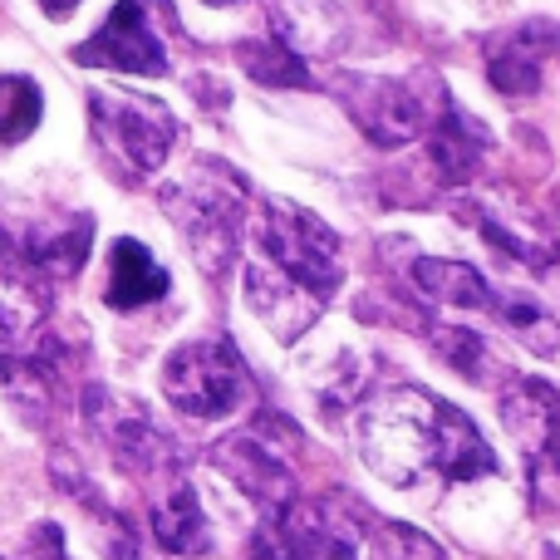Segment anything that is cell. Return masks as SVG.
Wrapping results in <instances>:
<instances>
[{
    "mask_svg": "<svg viewBox=\"0 0 560 560\" xmlns=\"http://www.w3.org/2000/svg\"><path fill=\"white\" fill-rule=\"evenodd\" d=\"M359 457L388 487H418L428 472L443 482H472L497 472L492 447L463 408L428 388H394L359 418Z\"/></svg>",
    "mask_w": 560,
    "mask_h": 560,
    "instance_id": "cell-1",
    "label": "cell"
},
{
    "mask_svg": "<svg viewBox=\"0 0 560 560\" xmlns=\"http://www.w3.org/2000/svg\"><path fill=\"white\" fill-rule=\"evenodd\" d=\"M163 207L177 226H183L187 246H192L197 266L207 276H222L242 252L246 222L256 212V197L246 177L222 158H197L187 177L163 192Z\"/></svg>",
    "mask_w": 560,
    "mask_h": 560,
    "instance_id": "cell-2",
    "label": "cell"
},
{
    "mask_svg": "<svg viewBox=\"0 0 560 560\" xmlns=\"http://www.w3.org/2000/svg\"><path fill=\"white\" fill-rule=\"evenodd\" d=\"M89 124L94 143L124 177H153L177 148V114L163 98L124 94V89H94L89 94Z\"/></svg>",
    "mask_w": 560,
    "mask_h": 560,
    "instance_id": "cell-3",
    "label": "cell"
},
{
    "mask_svg": "<svg viewBox=\"0 0 560 560\" xmlns=\"http://www.w3.org/2000/svg\"><path fill=\"white\" fill-rule=\"evenodd\" d=\"M256 242H261V261H271L280 276L305 285L310 295L335 300L345 285V256H339V236L319 222L315 212L295 202H271L256 212Z\"/></svg>",
    "mask_w": 560,
    "mask_h": 560,
    "instance_id": "cell-4",
    "label": "cell"
},
{
    "mask_svg": "<svg viewBox=\"0 0 560 560\" xmlns=\"http://www.w3.org/2000/svg\"><path fill=\"white\" fill-rule=\"evenodd\" d=\"M84 423L128 477L153 482L167 467H183V453H177L173 433L148 413L143 398H128V394H118V388H89Z\"/></svg>",
    "mask_w": 560,
    "mask_h": 560,
    "instance_id": "cell-5",
    "label": "cell"
},
{
    "mask_svg": "<svg viewBox=\"0 0 560 560\" xmlns=\"http://www.w3.org/2000/svg\"><path fill=\"white\" fill-rule=\"evenodd\" d=\"M163 394L187 418H222L252 398V378L226 339H192L167 354Z\"/></svg>",
    "mask_w": 560,
    "mask_h": 560,
    "instance_id": "cell-6",
    "label": "cell"
},
{
    "mask_svg": "<svg viewBox=\"0 0 560 560\" xmlns=\"http://www.w3.org/2000/svg\"><path fill=\"white\" fill-rule=\"evenodd\" d=\"M329 89L339 94L345 114L359 124V133L378 148H404L428 133L438 104H428L413 89V79H384V74H335Z\"/></svg>",
    "mask_w": 560,
    "mask_h": 560,
    "instance_id": "cell-7",
    "label": "cell"
},
{
    "mask_svg": "<svg viewBox=\"0 0 560 560\" xmlns=\"http://www.w3.org/2000/svg\"><path fill=\"white\" fill-rule=\"evenodd\" d=\"M158 0H118L108 10V20L74 49V65H94V69H118V74H167V45L158 35L153 15Z\"/></svg>",
    "mask_w": 560,
    "mask_h": 560,
    "instance_id": "cell-8",
    "label": "cell"
},
{
    "mask_svg": "<svg viewBox=\"0 0 560 560\" xmlns=\"http://www.w3.org/2000/svg\"><path fill=\"white\" fill-rule=\"evenodd\" d=\"M212 463L261 506L266 516L271 512H285L295 502V472H290V457L280 453L276 443H266L261 433H232L212 447Z\"/></svg>",
    "mask_w": 560,
    "mask_h": 560,
    "instance_id": "cell-9",
    "label": "cell"
},
{
    "mask_svg": "<svg viewBox=\"0 0 560 560\" xmlns=\"http://www.w3.org/2000/svg\"><path fill=\"white\" fill-rule=\"evenodd\" d=\"M556 49H560L556 20H522V25H512L506 35L492 39V49H487V79H492V89H502L506 98L536 94L541 74H546V59H551Z\"/></svg>",
    "mask_w": 560,
    "mask_h": 560,
    "instance_id": "cell-10",
    "label": "cell"
},
{
    "mask_svg": "<svg viewBox=\"0 0 560 560\" xmlns=\"http://www.w3.org/2000/svg\"><path fill=\"white\" fill-rule=\"evenodd\" d=\"M148 522H153L158 546H163V551H173V556H202L207 546H212L202 502H197V487L187 482L183 467H167V472L153 477Z\"/></svg>",
    "mask_w": 560,
    "mask_h": 560,
    "instance_id": "cell-11",
    "label": "cell"
},
{
    "mask_svg": "<svg viewBox=\"0 0 560 560\" xmlns=\"http://www.w3.org/2000/svg\"><path fill=\"white\" fill-rule=\"evenodd\" d=\"M246 305H252V315L261 319L276 339H300L319 315H325L329 300L310 295L305 285H295V280L280 276L271 261L256 256V261L246 266Z\"/></svg>",
    "mask_w": 560,
    "mask_h": 560,
    "instance_id": "cell-12",
    "label": "cell"
},
{
    "mask_svg": "<svg viewBox=\"0 0 560 560\" xmlns=\"http://www.w3.org/2000/svg\"><path fill=\"white\" fill-rule=\"evenodd\" d=\"M428 163H433V173L443 177L447 187H463L472 183L477 173H482V158H487V128L477 124L467 108H457L453 98H443L433 114V124H428Z\"/></svg>",
    "mask_w": 560,
    "mask_h": 560,
    "instance_id": "cell-13",
    "label": "cell"
},
{
    "mask_svg": "<svg viewBox=\"0 0 560 560\" xmlns=\"http://www.w3.org/2000/svg\"><path fill=\"white\" fill-rule=\"evenodd\" d=\"M502 423L526 447V457L560 463V394L546 378H512L502 388Z\"/></svg>",
    "mask_w": 560,
    "mask_h": 560,
    "instance_id": "cell-14",
    "label": "cell"
},
{
    "mask_svg": "<svg viewBox=\"0 0 560 560\" xmlns=\"http://www.w3.org/2000/svg\"><path fill=\"white\" fill-rule=\"evenodd\" d=\"M45 319H49L45 280L25 261H15V252H5L0 256V354L30 349L45 335Z\"/></svg>",
    "mask_w": 560,
    "mask_h": 560,
    "instance_id": "cell-15",
    "label": "cell"
},
{
    "mask_svg": "<svg viewBox=\"0 0 560 560\" xmlns=\"http://www.w3.org/2000/svg\"><path fill=\"white\" fill-rule=\"evenodd\" d=\"M408 280L423 300H433L438 310H477V315H497L502 290L487 285V276L467 261H443V256H418L408 266Z\"/></svg>",
    "mask_w": 560,
    "mask_h": 560,
    "instance_id": "cell-16",
    "label": "cell"
},
{
    "mask_svg": "<svg viewBox=\"0 0 560 560\" xmlns=\"http://www.w3.org/2000/svg\"><path fill=\"white\" fill-rule=\"evenodd\" d=\"M89 246H94V222L84 212L49 217V222H39L25 236V266L49 280H65V276L84 271Z\"/></svg>",
    "mask_w": 560,
    "mask_h": 560,
    "instance_id": "cell-17",
    "label": "cell"
},
{
    "mask_svg": "<svg viewBox=\"0 0 560 560\" xmlns=\"http://www.w3.org/2000/svg\"><path fill=\"white\" fill-rule=\"evenodd\" d=\"M167 271L158 266V256L148 252L143 242H133V236H124V242H114V252H108V290L104 300L114 310H143L153 305V300L167 295Z\"/></svg>",
    "mask_w": 560,
    "mask_h": 560,
    "instance_id": "cell-18",
    "label": "cell"
},
{
    "mask_svg": "<svg viewBox=\"0 0 560 560\" xmlns=\"http://www.w3.org/2000/svg\"><path fill=\"white\" fill-rule=\"evenodd\" d=\"M236 59H242L246 74L266 89H310L315 84L305 59H300V49L285 45V39H242V45H236Z\"/></svg>",
    "mask_w": 560,
    "mask_h": 560,
    "instance_id": "cell-19",
    "label": "cell"
},
{
    "mask_svg": "<svg viewBox=\"0 0 560 560\" xmlns=\"http://www.w3.org/2000/svg\"><path fill=\"white\" fill-rule=\"evenodd\" d=\"M359 560H443V551L418 526L388 522V516L374 512L364 526V541H359Z\"/></svg>",
    "mask_w": 560,
    "mask_h": 560,
    "instance_id": "cell-20",
    "label": "cell"
},
{
    "mask_svg": "<svg viewBox=\"0 0 560 560\" xmlns=\"http://www.w3.org/2000/svg\"><path fill=\"white\" fill-rule=\"evenodd\" d=\"M39 114H45V98H39V84L25 74H0V148L25 143L39 128Z\"/></svg>",
    "mask_w": 560,
    "mask_h": 560,
    "instance_id": "cell-21",
    "label": "cell"
},
{
    "mask_svg": "<svg viewBox=\"0 0 560 560\" xmlns=\"http://www.w3.org/2000/svg\"><path fill=\"white\" fill-rule=\"evenodd\" d=\"M472 217H477V226H482V236H487V242H492V246H502V252L512 256V261H522V266H536V271L556 261V252H560V246L551 242V236L522 232V226H512V222H506V217L487 212V207H477Z\"/></svg>",
    "mask_w": 560,
    "mask_h": 560,
    "instance_id": "cell-22",
    "label": "cell"
},
{
    "mask_svg": "<svg viewBox=\"0 0 560 560\" xmlns=\"http://www.w3.org/2000/svg\"><path fill=\"white\" fill-rule=\"evenodd\" d=\"M423 329H428V339H433V349L457 369V374L487 384V369L482 364H492V354H487V345L472 335V329H467V325H438V319H428Z\"/></svg>",
    "mask_w": 560,
    "mask_h": 560,
    "instance_id": "cell-23",
    "label": "cell"
},
{
    "mask_svg": "<svg viewBox=\"0 0 560 560\" xmlns=\"http://www.w3.org/2000/svg\"><path fill=\"white\" fill-rule=\"evenodd\" d=\"M497 319H502V325H512L516 335L536 349V354H551V349H560V325L546 315L541 305H536L532 295H502Z\"/></svg>",
    "mask_w": 560,
    "mask_h": 560,
    "instance_id": "cell-24",
    "label": "cell"
},
{
    "mask_svg": "<svg viewBox=\"0 0 560 560\" xmlns=\"http://www.w3.org/2000/svg\"><path fill=\"white\" fill-rule=\"evenodd\" d=\"M246 560H305L300 541L290 536V526H285V512H271L261 526H256L252 546H246Z\"/></svg>",
    "mask_w": 560,
    "mask_h": 560,
    "instance_id": "cell-25",
    "label": "cell"
},
{
    "mask_svg": "<svg viewBox=\"0 0 560 560\" xmlns=\"http://www.w3.org/2000/svg\"><path fill=\"white\" fill-rule=\"evenodd\" d=\"M108 560H143V546H138V532L114 516V541H108Z\"/></svg>",
    "mask_w": 560,
    "mask_h": 560,
    "instance_id": "cell-26",
    "label": "cell"
},
{
    "mask_svg": "<svg viewBox=\"0 0 560 560\" xmlns=\"http://www.w3.org/2000/svg\"><path fill=\"white\" fill-rule=\"evenodd\" d=\"M25 560H69L65 556V536H59L55 526H39L35 541H30V551H25Z\"/></svg>",
    "mask_w": 560,
    "mask_h": 560,
    "instance_id": "cell-27",
    "label": "cell"
},
{
    "mask_svg": "<svg viewBox=\"0 0 560 560\" xmlns=\"http://www.w3.org/2000/svg\"><path fill=\"white\" fill-rule=\"evenodd\" d=\"M74 5H79V0H39V10H45V15H55V20H65Z\"/></svg>",
    "mask_w": 560,
    "mask_h": 560,
    "instance_id": "cell-28",
    "label": "cell"
},
{
    "mask_svg": "<svg viewBox=\"0 0 560 560\" xmlns=\"http://www.w3.org/2000/svg\"><path fill=\"white\" fill-rule=\"evenodd\" d=\"M207 5H236V0H207Z\"/></svg>",
    "mask_w": 560,
    "mask_h": 560,
    "instance_id": "cell-29",
    "label": "cell"
}]
</instances>
